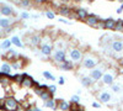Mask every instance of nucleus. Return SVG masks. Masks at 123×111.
I'll return each instance as SVG.
<instances>
[{
	"label": "nucleus",
	"mask_w": 123,
	"mask_h": 111,
	"mask_svg": "<svg viewBox=\"0 0 123 111\" xmlns=\"http://www.w3.org/2000/svg\"><path fill=\"white\" fill-rule=\"evenodd\" d=\"M3 107L6 111H17L18 110V103H17V100L15 98L7 96L3 103Z\"/></svg>",
	"instance_id": "nucleus-1"
},
{
	"label": "nucleus",
	"mask_w": 123,
	"mask_h": 111,
	"mask_svg": "<svg viewBox=\"0 0 123 111\" xmlns=\"http://www.w3.org/2000/svg\"><path fill=\"white\" fill-rule=\"evenodd\" d=\"M54 60L57 63H59V64L67 62V59H65V51H64V49H62V48L55 49V51H54Z\"/></svg>",
	"instance_id": "nucleus-2"
},
{
	"label": "nucleus",
	"mask_w": 123,
	"mask_h": 111,
	"mask_svg": "<svg viewBox=\"0 0 123 111\" xmlns=\"http://www.w3.org/2000/svg\"><path fill=\"white\" fill-rule=\"evenodd\" d=\"M35 84H36V83H35V80L31 78V77H28L26 73H24V80H22V83H21V86L28 89V88L35 86Z\"/></svg>",
	"instance_id": "nucleus-3"
},
{
	"label": "nucleus",
	"mask_w": 123,
	"mask_h": 111,
	"mask_svg": "<svg viewBox=\"0 0 123 111\" xmlns=\"http://www.w3.org/2000/svg\"><path fill=\"white\" fill-rule=\"evenodd\" d=\"M97 63H98V60H97V58H95V57H86V58H84V60H83V64H84L86 68H94Z\"/></svg>",
	"instance_id": "nucleus-4"
},
{
	"label": "nucleus",
	"mask_w": 123,
	"mask_h": 111,
	"mask_svg": "<svg viewBox=\"0 0 123 111\" xmlns=\"http://www.w3.org/2000/svg\"><path fill=\"white\" fill-rule=\"evenodd\" d=\"M85 22L89 25V26H91V27H96L97 26V24L100 22V19L96 16V15H89L87 17H86V20H85Z\"/></svg>",
	"instance_id": "nucleus-5"
},
{
	"label": "nucleus",
	"mask_w": 123,
	"mask_h": 111,
	"mask_svg": "<svg viewBox=\"0 0 123 111\" xmlns=\"http://www.w3.org/2000/svg\"><path fill=\"white\" fill-rule=\"evenodd\" d=\"M12 82V78L7 75V74H4V73H0V84H1L3 86H7L10 85Z\"/></svg>",
	"instance_id": "nucleus-6"
},
{
	"label": "nucleus",
	"mask_w": 123,
	"mask_h": 111,
	"mask_svg": "<svg viewBox=\"0 0 123 111\" xmlns=\"http://www.w3.org/2000/svg\"><path fill=\"white\" fill-rule=\"evenodd\" d=\"M69 54H70V58L73 60H75V62H79V60L81 59V52L78 48H71L69 51Z\"/></svg>",
	"instance_id": "nucleus-7"
},
{
	"label": "nucleus",
	"mask_w": 123,
	"mask_h": 111,
	"mask_svg": "<svg viewBox=\"0 0 123 111\" xmlns=\"http://www.w3.org/2000/svg\"><path fill=\"white\" fill-rule=\"evenodd\" d=\"M41 52H42L44 56H49L52 53V45L50 43H41Z\"/></svg>",
	"instance_id": "nucleus-8"
},
{
	"label": "nucleus",
	"mask_w": 123,
	"mask_h": 111,
	"mask_svg": "<svg viewBox=\"0 0 123 111\" xmlns=\"http://www.w3.org/2000/svg\"><path fill=\"white\" fill-rule=\"evenodd\" d=\"M87 16H89V14H87V11L85 9H78L75 11V17L79 19V20H84V21H85Z\"/></svg>",
	"instance_id": "nucleus-9"
},
{
	"label": "nucleus",
	"mask_w": 123,
	"mask_h": 111,
	"mask_svg": "<svg viewBox=\"0 0 123 111\" xmlns=\"http://www.w3.org/2000/svg\"><path fill=\"white\" fill-rule=\"evenodd\" d=\"M116 24H117V20L106 19V20H105V28H107V30H115Z\"/></svg>",
	"instance_id": "nucleus-10"
},
{
	"label": "nucleus",
	"mask_w": 123,
	"mask_h": 111,
	"mask_svg": "<svg viewBox=\"0 0 123 111\" xmlns=\"http://www.w3.org/2000/svg\"><path fill=\"white\" fill-rule=\"evenodd\" d=\"M28 42H30L31 45H33V46L41 45V43H42V37H41L39 35H32Z\"/></svg>",
	"instance_id": "nucleus-11"
},
{
	"label": "nucleus",
	"mask_w": 123,
	"mask_h": 111,
	"mask_svg": "<svg viewBox=\"0 0 123 111\" xmlns=\"http://www.w3.org/2000/svg\"><path fill=\"white\" fill-rule=\"evenodd\" d=\"M102 82H104L105 84H107V85H111L112 83H113V75L110 74V73L104 74L102 75Z\"/></svg>",
	"instance_id": "nucleus-12"
},
{
	"label": "nucleus",
	"mask_w": 123,
	"mask_h": 111,
	"mask_svg": "<svg viewBox=\"0 0 123 111\" xmlns=\"http://www.w3.org/2000/svg\"><path fill=\"white\" fill-rule=\"evenodd\" d=\"M0 14H3L5 16H10L12 14V9L10 6H7V5H3L1 7H0Z\"/></svg>",
	"instance_id": "nucleus-13"
},
{
	"label": "nucleus",
	"mask_w": 123,
	"mask_h": 111,
	"mask_svg": "<svg viewBox=\"0 0 123 111\" xmlns=\"http://www.w3.org/2000/svg\"><path fill=\"white\" fill-rule=\"evenodd\" d=\"M112 49H113L115 52H122L123 51V42L115 41L113 43H112Z\"/></svg>",
	"instance_id": "nucleus-14"
},
{
	"label": "nucleus",
	"mask_w": 123,
	"mask_h": 111,
	"mask_svg": "<svg viewBox=\"0 0 123 111\" xmlns=\"http://www.w3.org/2000/svg\"><path fill=\"white\" fill-rule=\"evenodd\" d=\"M58 107H59L62 111H68V110H70V105H69L67 101H64L63 99L59 100V103H58Z\"/></svg>",
	"instance_id": "nucleus-15"
},
{
	"label": "nucleus",
	"mask_w": 123,
	"mask_h": 111,
	"mask_svg": "<svg viewBox=\"0 0 123 111\" xmlns=\"http://www.w3.org/2000/svg\"><path fill=\"white\" fill-rule=\"evenodd\" d=\"M70 11H71L70 7H69V6H67V5H62V6L59 7V14H62V15H65V16H67V15H69V16H70V15H71V13H70Z\"/></svg>",
	"instance_id": "nucleus-16"
},
{
	"label": "nucleus",
	"mask_w": 123,
	"mask_h": 111,
	"mask_svg": "<svg viewBox=\"0 0 123 111\" xmlns=\"http://www.w3.org/2000/svg\"><path fill=\"white\" fill-rule=\"evenodd\" d=\"M101 77H102V70L101 69H95L91 72V78L94 80H98V79H101Z\"/></svg>",
	"instance_id": "nucleus-17"
},
{
	"label": "nucleus",
	"mask_w": 123,
	"mask_h": 111,
	"mask_svg": "<svg viewBox=\"0 0 123 111\" xmlns=\"http://www.w3.org/2000/svg\"><path fill=\"white\" fill-rule=\"evenodd\" d=\"M94 82H95V80L92 79L91 77H85V78L81 79V84H83L84 86H90V85H92Z\"/></svg>",
	"instance_id": "nucleus-18"
},
{
	"label": "nucleus",
	"mask_w": 123,
	"mask_h": 111,
	"mask_svg": "<svg viewBox=\"0 0 123 111\" xmlns=\"http://www.w3.org/2000/svg\"><path fill=\"white\" fill-rule=\"evenodd\" d=\"M73 67H74V64H73V62H71V60H67V62H64V63L60 64V68L64 69V70H70Z\"/></svg>",
	"instance_id": "nucleus-19"
},
{
	"label": "nucleus",
	"mask_w": 123,
	"mask_h": 111,
	"mask_svg": "<svg viewBox=\"0 0 123 111\" xmlns=\"http://www.w3.org/2000/svg\"><path fill=\"white\" fill-rule=\"evenodd\" d=\"M44 105H46L47 107L53 109V110H55V109L58 107V105H57V100H54V99H50V100H48L47 103H44Z\"/></svg>",
	"instance_id": "nucleus-20"
},
{
	"label": "nucleus",
	"mask_w": 123,
	"mask_h": 111,
	"mask_svg": "<svg viewBox=\"0 0 123 111\" xmlns=\"http://www.w3.org/2000/svg\"><path fill=\"white\" fill-rule=\"evenodd\" d=\"M11 25V21L9 19H0V27L3 28H9Z\"/></svg>",
	"instance_id": "nucleus-21"
},
{
	"label": "nucleus",
	"mask_w": 123,
	"mask_h": 111,
	"mask_svg": "<svg viewBox=\"0 0 123 111\" xmlns=\"http://www.w3.org/2000/svg\"><path fill=\"white\" fill-rule=\"evenodd\" d=\"M1 73H4V74H10L11 73V65L10 64H7V63H4L3 65H1Z\"/></svg>",
	"instance_id": "nucleus-22"
},
{
	"label": "nucleus",
	"mask_w": 123,
	"mask_h": 111,
	"mask_svg": "<svg viewBox=\"0 0 123 111\" xmlns=\"http://www.w3.org/2000/svg\"><path fill=\"white\" fill-rule=\"evenodd\" d=\"M100 100L102 103H108L111 100V95L108 93H101L100 94Z\"/></svg>",
	"instance_id": "nucleus-23"
},
{
	"label": "nucleus",
	"mask_w": 123,
	"mask_h": 111,
	"mask_svg": "<svg viewBox=\"0 0 123 111\" xmlns=\"http://www.w3.org/2000/svg\"><path fill=\"white\" fill-rule=\"evenodd\" d=\"M22 80H24V74H16V75L12 77V82L16 83V84H20V85H21Z\"/></svg>",
	"instance_id": "nucleus-24"
},
{
	"label": "nucleus",
	"mask_w": 123,
	"mask_h": 111,
	"mask_svg": "<svg viewBox=\"0 0 123 111\" xmlns=\"http://www.w3.org/2000/svg\"><path fill=\"white\" fill-rule=\"evenodd\" d=\"M52 95H53V94H50V93L48 91V90H47V91H43V93H42V95H41V99H42L43 101H46V103H47L48 100L53 99V98H52Z\"/></svg>",
	"instance_id": "nucleus-25"
},
{
	"label": "nucleus",
	"mask_w": 123,
	"mask_h": 111,
	"mask_svg": "<svg viewBox=\"0 0 123 111\" xmlns=\"http://www.w3.org/2000/svg\"><path fill=\"white\" fill-rule=\"evenodd\" d=\"M11 43L12 45H15L16 47H22L24 45H22V42H21V39H20L17 36H14L12 38H11Z\"/></svg>",
	"instance_id": "nucleus-26"
},
{
	"label": "nucleus",
	"mask_w": 123,
	"mask_h": 111,
	"mask_svg": "<svg viewBox=\"0 0 123 111\" xmlns=\"http://www.w3.org/2000/svg\"><path fill=\"white\" fill-rule=\"evenodd\" d=\"M10 46H11V39H5V41L1 42V45H0V48L1 49H9Z\"/></svg>",
	"instance_id": "nucleus-27"
},
{
	"label": "nucleus",
	"mask_w": 123,
	"mask_h": 111,
	"mask_svg": "<svg viewBox=\"0 0 123 111\" xmlns=\"http://www.w3.org/2000/svg\"><path fill=\"white\" fill-rule=\"evenodd\" d=\"M122 30H123V20H117L115 31H122Z\"/></svg>",
	"instance_id": "nucleus-28"
},
{
	"label": "nucleus",
	"mask_w": 123,
	"mask_h": 111,
	"mask_svg": "<svg viewBox=\"0 0 123 111\" xmlns=\"http://www.w3.org/2000/svg\"><path fill=\"white\" fill-rule=\"evenodd\" d=\"M70 109H71L70 111H83L79 104H71V105H70Z\"/></svg>",
	"instance_id": "nucleus-29"
},
{
	"label": "nucleus",
	"mask_w": 123,
	"mask_h": 111,
	"mask_svg": "<svg viewBox=\"0 0 123 111\" xmlns=\"http://www.w3.org/2000/svg\"><path fill=\"white\" fill-rule=\"evenodd\" d=\"M43 77L44 78H47V79H49V80H54L55 78H54V75H52L49 72H43Z\"/></svg>",
	"instance_id": "nucleus-30"
},
{
	"label": "nucleus",
	"mask_w": 123,
	"mask_h": 111,
	"mask_svg": "<svg viewBox=\"0 0 123 111\" xmlns=\"http://www.w3.org/2000/svg\"><path fill=\"white\" fill-rule=\"evenodd\" d=\"M18 4H20V6H22V7H27V6L31 5V3L28 1V0H24V1H20Z\"/></svg>",
	"instance_id": "nucleus-31"
},
{
	"label": "nucleus",
	"mask_w": 123,
	"mask_h": 111,
	"mask_svg": "<svg viewBox=\"0 0 123 111\" xmlns=\"http://www.w3.org/2000/svg\"><path fill=\"white\" fill-rule=\"evenodd\" d=\"M79 100H80V98L78 95H73L71 96V104H79Z\"/></svg>",
	"instance_id": "nucleus-32"
},
{
	"label": "nucleus",
	"mask_w": 123,
	"mask_h": 111,
	"mask_svg": "<svg viewBox=\"0 0 123 111\" xmlns=\"http://www.w3.org/2000/svg\"><path fill=\"white\" fill-rule=\"evenodd\" d=\"M48 91H49L50 94H54V93L57 91V88H55V85H49V86H48Z\"/></svg>",
	"instance_id": "nucleus-33"
},
{
	"label": "nucleus",
	"mask_w": 123,
	"mask_h": 111,
	"mask_svg": "<svg viewBox=\"0 0 123 111\" xmlns=\"http://www.w3.org/2000/svg\"><path fill=\"white\" fill-rule=\"evenodd\" d=\"M20 67H21V63H18V62H16V60H14V63H12V68H14V69H18Z\"/></svg>",
	"instance_id": "nucleus-34"
},
{
	"label": "nucleus",
	"mask_w": 123,
	"mask_h": 111,
	"mask_svg": "<svg viewBox=\"0 0 123 111\" xmlns=\"http://www.w3.org/2000/svg\"><path fill=\"white\" fill-rule=\"evenodd\" d=\"M46 15H47V17H48V19H54V16H55V15H54V13H52V11H47V13H46Z\"/></svg>",
	"instance_id": "nucleus-35"
},
{
	"label": "nucleus",
	"mask_w": 123,
	"mask_h": 111,
	"mask_svg": "<svg viewBox=\"0 0 123 111\" xmlns=\"http://www.w3.org/2000/svg\"><path fill=\"white\" fill-rule=\"evenodd\" d=\"M28 17H30V15H28L27 13H22V14H21V19L26 20V19H28Z\"/></svg>",
	"instance_id": "nucleus-36"
},
{
	"label": "nucleus",
	"mask_w": 123,
	"mask_h": 111,
	"mask_svg": "<svg viewBox=\"0 0 123 111\" xmlns=\"http://www.w3.org/2000/svg\"><path fill=\"white\" fill-rule=\"evenodd\" d=\"M59 21H60V22H63V24H65V25H71V22H70V21H67L65 19H60Z\"/></svg>",
	"instance_id": "nucleus-37"
},
{
	"label": "nucleus",
	"mask_w": 123,
	"mask_h": 111,
	"mask_svg": "<svg viewBox=\"0 0 123 111\" xmlns=\"http://www.w3.org/2000/svg\"><path fill=\"white\" fill-rule=\"evenodd\" d=\"M58 83H59L60 85H63V84L65 83V79H64L63 77H60V78H59V80H58Z\"/></svg>",
	"instance_id": "nucleus-38"
},
{
	"label": "nucleus",
	"mask_w": 123,
	"mask_h": 111,
	"mask_svg": "<svg viewBox=\"0 0 123 111\" xmlns=\"http://www.w3.org/2000/svg\"><path fill=\"white\" fill-rule=\"evenodd\" d=\"M113 90H115L116 93H118V91H119V86H118V85H115V86H113Z\"/></svg>",
	"instance_id": "nucleus-39"
},
{
	"label": "nucleus",
	"mask_w": 123,
	"mask_h": 111,
	"mask_svg": "<svg viewBox=\"0 0 123 111\" xmlns=\"http://www.w3.org/2000/svg\"><path fill=\"white\" fill-rule=\"evenodd\" d=\"M122 10H123V3H122V5L117 9V13H122Z\"/></svg>",
	"instance_id": "nucleus-40"
},
{
	"label": "nucleus",
	"mask_w": 123,
	"mask_h": 111,
	"mask_svg": "<svg viewBox=\"0 0 123 111\" xmlns=\"http://www.w3.org/2000/svg\"><path fill=\"white\" fill-rule=\"evenodd\" d=\"M92 106H94V107H100V105L97 103H94V104H92Z\"/></svg>",
	"instance_id": "nucleus-41"
},
{
	"label": "nucleus",
	"mask_w": 123,
	"mask_h": 111,
	"mask_svg": "<svg viewBox=\"0 0 123 111\" xmlns=\"http://www.w3.org/2000/svg\"><path fill=\"white\" fill-rule=\"evenodd\" d=\"M32 109H33V111H42V110L38 109V107H32Z\"/></svg>",
	"instance_id": "nucleus-42"
},
{
	"label": "nucleus",
	"mask_w": 123,
	"mask_h": 111,
	"mask_svg": "<svg viewBox=\"0 0 123 111\" xmlns=\"http://www.w3.org/2000/svg\"><path fill=\"white\" fill-rule=\"evenodd\" d=\"M25 111H33V109H32V107H30V109H26Z\"/></svg>",
	"instance_id": "nucleus-43"
},
{
	"label": "nucleus",
	"mask_w": 123,
	"mask_h": 111,
	"mask_svg": "<svg viewBox=\"0 0 123 111\" xmlns=\"http://www.w3.org/2000/svg\"><path fill=\"white\" fill-rule=\"evenodd\" d=\"M121 64H122V65H123V59H122V60H121Z\"/></svg>",
	"instance_id": "nucleus-44"
},
{
	"label": "nucleus",
	"mask_w": 123,
	"mask_h": 111,
	"mask_svg": "<svg viewBox=\"0 0 123 111\" xmlns=\"http://www.w3.org/2000/svg\"><path fill=\"white\" fill-rule=\"evenodd\" d=\"M0 106H1V101H0Z\"/></svg>",
	"instance_id": "nucleus-45"
},
{
	"label": "nucleus",
	"mask_w": 123,
	"mask_h": 111,
	"mask_svg": "<svg viewBox=\"0 0 123 111\" xmlns=\"http://www.w3.org/2000/svg\"><path fill=\"white\" fill-rule=\"evenodd\" d=\"M122 32H123V30H122Z\"/></svg>",
	"instance_id": "nucleus-46"
}]
</instances>
